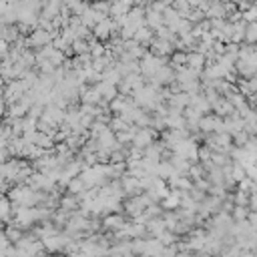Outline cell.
I'll return each instance as SVG.
<instances>
[{
    "label": "cell",
    "instance_id": "obj_2",
    "mask_svg": "<svg viewBox=\"0 0 257 257\" xmlns=\"http://www.w3.org/2000/svg\"><path fill=\"white\" fill-rule=\"evenodd\" d=\"M247 38L249 40H257V22H249V26H247Z\"/></svg>",
    "mask_w": 257,
    "mask_h": 257
},
{
    "label": "cell",
    "instance_id": "obj_1",
    "mask_svg": "<svg viewBox=\"0 0 257 257\" xmlns=\"http://www.w3.org/2000/svg\"><path fill=\"white\" fill-rule=\"evenodd\" d=\"M114 20H110V18H104V20H100L96 26H94V34L96 36H100V38H104V36H108V32L114 28Z\"/></svg>",
    "mask_w": 257,
    "mask_h": 257
}]
</instances>
